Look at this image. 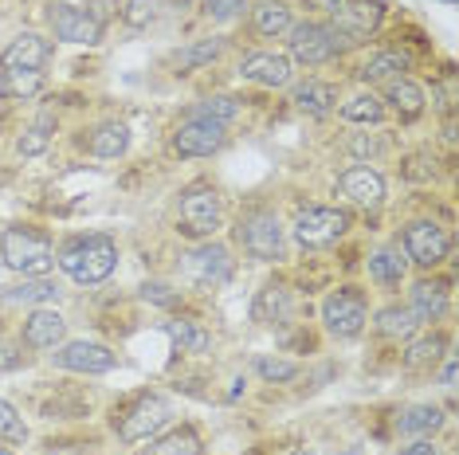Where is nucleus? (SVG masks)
<instances>
[{
    "label": "nucleus",
    "mask_w": 459,
    "mask_h": 455,
    "mask_svg": "<svg viewBox=\"0 0 459 455\" xmlns=\"http://www.w3.org/2000/svg\"><path fill=\"white\" fill-rule=\"evenodd\" d=\"M56 267L82 287H99V283H107V279L114 275V267H118V244L102 232L75 236V240H67L64 247H59Z\"/></svg>",
    "instance_id": "obj_1"
},
{
    "label": "nucleus",
    "mask_w": 459,
    "mask_h": 455,
    "mask_svg": "<svg viewBox=\"0 0 459 455\" xmlns=\"http://www.w3.org/2000/svg\"><path fill=\"white\" fill-rule=\"evenodd\" d=\"M0 260L16 275H48L56 267V247L39 228L32 224H13L0 232Z\"/></svg>",
    "instance_id": "obj_2"
},
{
    "label": "nucleus",
    "mask_w": 459,
    "mask_h": 455,
    "mask_svg": "<svg viewBox=\"0 0 459 455\" xmlns=\"http://www.w3.org/2000/svg\"><path fill=\"white\" fill-rule=\"evenodd\" d=\"M224 224V196L216 185L196 181L181 193V204H177V232L189 236V240H212Z\"/></svg>",
    "instance_id": "obj_3"
},
{
    "label": "nucleus",
    "mask_w": 459,
    "mask_h": 455,
    "mask_svg": "<svg viewBox=\"0 0 459 455\" xmlns=\"http://www.w3.org/2000/svg\"><path fill=\"white\" fill-rule=\"evenodd\" d=\"M236 240L259 263L287 260V228H283V220H279V212H271V209H247V212H239Z\"/></svg>",
    "instance_id": "obj_4"
},
{
    "label": "nucleus",
    "mask_w": 459,
    "mask_h": 455,
    "mask_svg": "<svg viewBox=\"0 0 459 455\" xmlns=\"http://www.w3.org/2000/svg\"><path fill=\"white\" fill-rule=\"evenodd\" d=\"M346 39L338 36V28L330 20H302L287 32V56L290 64L302 67H326L338 56H346Z\"/></svg>",
    "instance_id": "obj_5"
},
{
    "label": "nucleus",
    "mask_w": 459,
    "mask_h": 455,
    "mask_svg": "<svg viewBox=\"0 0 459 455\" xmlns=\"http://www.w3.org/2000/svg\"><path fill=\"white\" fill-rule=\"evenodd\" d=\"M177 275H181V283L196 287V291H216V287H224L236 275V260L221 240H201L181 255Z\"/></svg>",
    "instance_id": "obj_6"
},
{
    "label": "nucleus",
    "mask_w": 459,
    "mask_h": 455,
    "mask_svg": "<svg viewBox=\"0 0 459 455\" xmlns=\"http://www.w3.org/2000/svg\"><path fill=\"white\" fill-rule=\"evenodd\" d=\"M346 232H350V212L333 209V204H307V209H299L295 220H290V236H295V244L307 247V252L333 247Z\"/></svg>",
    "instance_id": "obj_7"
},
{
    "label": "nucleus",
    "mask_w": 459,
    "mask_h": 455,
    "mask_svg": "<svg viewBox=\"0 0 459 455\" xmlns=\"http://www.w3.org/2000/svg\"><path fill=\"white\" fill-rule=\"evenodd\" d=\"M173 420V408L169 400L158 397V392H145V397H138L126 412H118L114 416V432H118L122 443H145L153 436H161V428Z\"/></svg>",
    "instance_id": "obj_8"
},
{
    "label": "nucleus",
    "mask_w": 459,
    "mask_h": 455,
    "mask_svg": "<svg viewBox=\"0 0 459 455\" xmlns=\"http://www.w3.org/2000/svg\"><path fill=\"white\" fill-rule=\"evenodd\" d=\"M369 322V303L358 287H338L322 298V326H326L330 338L338 341H353Z\"/></svg>",
    "instance_id": "obj_9"
},
{
    "label": "nucleus",
    "mask_w": 459,
    "mask_h": 455,
    "mask_svg": "<svg viewBox=\"0 0 459 455\" xmlns=\"http://www.w3.org/2000/svg\"><path fill=\"white\" fill-rule=\"evenodd\" d=\"M228 146V126L212 122L201 110H189L173 130V153L177 158H212Z\"/></svg>",
    "instance_id": "obj_10"
},
{
    "label": "nucleus",
    "mask_w": 459,
    "mask_h": 455,
    "mask_svg": "<svg viewBox=\"0 0 459 455\" xmlns=\"http://www.w3.org/2000/svg\"><path fill=\"white\" fill-rule=\"evenodd\" d=\"M401 252L412 267L436 271V267L447 260V252H452V236H447V228L436 224V220H412L401 232Z\"/></svg>",
    "instance_id": "obj_11"
},
{
    "label": "nucleus",
    "mask_w": 459,
    "mask_h": 455,
    "mask_svg": "<svg viewBox=\"0 0 459 455\" xmlns=\"http://www.w3.org/2000/svg\"><path fill=\"white\" fill-rule=\"evenodd\" d=\"M48 28H51L56 39L75 44V47H99L102 44V24L79 4H56V0H51L48 4Z\"/></svg>",
    "instance_id": "obj_12"
},
{
    "label": "nucleus",
    "mask_w": 459,
    "mask_h": 455,
    "mask_svg": "<svg viewBox=\"0 0 459 455\" xmlns=\"http://www.w3.org/2000/svg\"><path fill=\"white\" fill-rule=\"evenodd\" d=\"M59 369H67V373H87V377H102L110 373L114 365H118V354H114L110 346H102V341H64V346H56V354H51Z\"/></svg>",
    "instance_id": "obj_13"
},
{
    "label": "nucleus",
    "mask_w": 459,
    "mask_h": 455,
    "mask_svg": "<svg viewBox=\"0 0 459 455\" xmlns=\"http://www.w3.org/2000/svg\"><path fill=\"white\" fill-rule=\"evenodd\" d=\"M338 193L346 196L353 209H365V212H377L385 204V177L373 165H350V169L338 173Z\"/></svg>",
    "instance_id": "obj_14"
},
{
    "label": "nucleus",
    "mask_w": 459,
    "mask_h": 455,
    "mask_svg": "<svg viewBox=\"0 0 459 455\" xmlns=\"http://www.w3.org/2000/svg\"><path fill=\"white\" fill-rule=\"evenodd\" d=\"M381 20H385L381 0H350V4L330 20V24L338 28V36L346 39V47H358V44H365V39L377 32Z\"/></svg>",
    "instance_id": "obj_15"
},
{
    "label": "nucleus",
    "mask_w": 459,
    "mask_h": 455,
    "mask_svg": "<svg viewBox=\"0 0 459 455\" xmlns=\"http://www.w3.org/2000/svg\"><path fill=\"white\" fill-rule=\"evenodd\" d=\"M239 79L255 82V87H267V90H279V87H290L295 64H290L287 51H252V56H244V64H239Z\"/></svg>",
    "instance_id": "obj_16"
},
{
    "label": "nucleus",
    "mask_w": 459,
    "mask_h": 455,
    "mask_svg": "<svg viewBox=\"0 0 459 455\" xmlns=\"http://www.w3.org/2000/svg\"><path fill=\"white\" fill-rule=\"evenodd\" d=\"M51 59V39L39 32H20L0 51V71H39Z\"/></svg>",
    "instance_id": "obj_17"
},
{
    "label": "nucleus",
    "mask_w": 459,
    "mask_h": 455,
    "mask_svg": "<svg viewBox=\"0 0 459 455\" xmlns=\"http://www.w3.org/2000/svg\"><path fill=\"white\" fill-rule=\"evenodd\" d=\"M64 338H67V322L51 306H36L24 318V326H20V341L28 349H56V346H64Z\"/></svg>",
    "instance_id": "obj_18"
},
{
    "label": "nucleus",
    "mask_w": 459,
    "mask_h": 455,
    "mask_svg": "<svg viewBox=\"0 0 459 455\" xmlns=\"http://www.w3.org/2000/svg\"><path fill=\"white\" fill-rule=\"evenodd\" d=\"M290 102H295L299 114H310V118H326V114L338 110V82L330 79H302L290 87Z\"/></svg>",
    "instance_id": "obj_19"
},
{
    "label": "nucleus",
    "mask_w": 459,
    "mask_h": 455,
    "mask_svg": "<svg viewBox=\"0 0 459 455\" xmlns=\"http://www.w3.org/2000/svg\"><path fill=\"white\" fill-rule=\"evenodd\" d=\"M447 306H452V295H447V283L440 279H416L412 291H409V310L416 322H440L447 314Z\"/></svg>",
    "instance_id": "obj_20"
},
{
    "label": "nucleus",
    "mask_w": 459,
    "mask_h": 455,
    "mask_svg": "<svg viewBox=\"0 0 459 455\" xmlns=\"http://www.w3.org/2000/svg\"><path fill=\"white\" fill-rule=\"evenodd\" d=\"M409 71H412V59L404 56L401 47H381L358 67V79L365 82V87H385V82L409 75Z\"/></svg>",
    "instance_id": "obj_21"
},
{
    "label": "nucleus",
    "mask_w": 459,
    "mask_h": 455,
    "mask_svg": "<svg viewBox=\"0 0 459 455\" xmlns=\"http://www.w3.org/2000/svg\"><path fill=\"white\" fill-rule=\"evenodd\" d=\"M290 314H295V295L283 283H267L252 303V318L259 326H283L290 322Z\"/></svg>",
    "instance_id": "obj_22"
},
{
    "label": "nucleus",
    "mask_w": 459,
    "mask_h": 455,
    "mask_svg": "<svg viewBox=\"0 0 459 455\" xmlns=\"http://www.w3.org/2000/svg\"><path fill=\"white\" fill-rule=\"evenodd\" d=\"M385 110H393V114H401L404 122H412V118H420L424 107H428V95H424V87L416 79L409 75H401V79H393V82H385Z\"/></svg>",
    "instance_id": "obj_23"
},
{
    "label": "nucleus",
    "mask_w": 459,
    "mask_h": 455,
    "mask_svg": "<svg viewBox=\"0 0 459 455\" xmlns=\"http://www.w3.org/2000/svg\"><path fill=\"white\" fill-rule=\"evenodd\" d=\"M404 275H409V260H404L401 247L381 244L369 252V279L381 287V291H401Z\"/></svg>",
    "instance_id": "obj_24"
},
{
    "label": "nucleus",
    "mask_w": 459,
    "mask_h": 455,
    "mask_svg": "<svg viewBox=\"0 0 459 455\" xmlns=\"http://www.w3.org/2000/svg\"><path fill=\"white\" fill-rule=\"evenodd\" d=\"M126 150H130V126L126 122H118V118L99 122V126L87 133V153L91 158H99V161H114V158H122Z\"/></svg>",
    "instance_id": "obj_25"
},
{
    "label": "nucleus",
    "mask_w": 459,
    "mask_h": 455,
    "mask_svg": "<svg viewBox=\"0 0 459 455\" xmlns=\"http://www.w3.org/2000/svg\"><path fill=\"white\" fill-rule=\"evenodd\" d=\"M0 303H13V306H48V303H59V283L51 275H28L24 283L4 287V291H0Z\"/></svg>",
    "instance_id": "obj_26"
},
{
    "label": "nucleus",
    "mask_w": 459,
    "mask_h": 455,
    "mask_svg": "<svg viewBox=\"0 0 459 455\" xmlns=\"http://www.w3.org/2000/svg\"><path fill=\"white\" fill-rule=\"evenodd\" d=\"M252 28L259 39H283L295 28V13L287 0H259L252 8Z\"/></svg>",
    "instance_id": "obj_27"
},
{
    "label": "nucleus",
    "mask_w": 459,
    "mask_h": 455,
    "mask_svg": "<svg viewBox=\"0 0 459 455\" xmlns=\"http://www.w3.org/2000/svg\"><path fill=\"white\" fill-rule=\"evenodd\" d=\"M444 428V408L440 405H409L396 412V432L409 440H432Z\"/></svg>",
    "instance_id": "obj_28"
},
{
    "label": "nucleus",
    "mask_w": 459,
    "mask_h": 455,
    "mask_svg": "<svg viewBox=\"0 0 459 455\" xmlns=\"http://www.w3.org/2000/svg\"><path fill=\"white\" fill-rule=\"evenodd\" d=\"M165 334L177 341L181 354H208L212 349V330H208L201 318H189V314H177L165 322Z\"/></svg>",
    "instance_id": "obj_29"
},
{
    "label": "nucleus",
    "mask_w": 459,
    "mask_h": 455,
    "mask_svg": "<svg viewBox=\"0 0 459 455\" xmlns=\"http://www.w3.org/2000/svg\"><path fill=\"white\" fill-rule=\"evenodd\" d=\"M444 354H447V334L432 330V334H424V338H409V346H404V354H401V365L409 369V373H420V369H432Z\"/></svg>",
    "instance_id": "obj_30"
},
{
    "label": "nucleus",
    "mask_w": 459,
    "mask_h": 455,
    "mask_svg": "<svg viewBox=\"0 0 459 455\" xmlns=\"http://www.w3.org/2000/svg\"><path fill=\"white\" fill-rule=\"evenodd\" d=\"M373 330H377L381 338H389V341H409L416 330H420V322L412 318L409 306L389 303V306H381L377 314H373Z\"/></svg>",
    "instance_id": "obj_31"
},
{
    "label": "nucleus",
    "mask_w": 459,
    "mask_h": 455,
    "mask_svg": "<svg viewBox=\"0 0 459 455\" xmlns=\"http://www.w3.org/2000/svg\"><path fill=\"white\" fill-rule=\"evenodd\" d=\"M224 56V39H193V44H185L181 51H173L169 64L177 67V75H189V71H201L208 64H216V59Z\"/></svg>",
    "instance_id": "obj_32"
},
{
    "label": "nucleus",
    "mask_w": 459,
    "mask_h": 455,
    "mask_svg": "<svg viewBox=\"0 0 459 455\" xmlns=\"http://www.w3.org/2000/svg\"><path fill=\"white\" fill-rule=\"evenodd\" d=\"M142 455H204V440H201V432L185 424V428H173L165 436H153Z\"/></svg>",
    "instance_id": "obj_33"
},
{
    "label": "nucleus",
    "mask_w": 459,
    "mask_h": 455,
    "mask_svg": "<svg viewBox=\"0 0 459 455\" xmlns=\"http://www.w3.org/2000/svg\"><path fill=\"white\" fill-rule=\"evenodd\" d=\"M342 122H350V126H377V122L385 118V102L381 95H373V90H358V95L342 99Z\"/></svg>",
    "instance_id": "obj_34"
},
{
    "label": "nucleus",
    "mask_w": 459,
    "mask_h": 455,
    "mask_svg": "<svg viewBox=\"0 0 459 455\" xmlns=\"http://www.w3.org/2000/svg\"><path fill=\"white\" fill-rule=\"evenodd\" d=\"M51 133H56V114H39V118L16 138V153L20 158H39L51 146Z\"/></svg>",
    "instance_id": "obj_35"
},
{
    "label": "nucleus",
    "mask_w": 459,
    "mask_h": 455,
    "mask_svg": "<svg viewBox=\"0 0 459 455\" xmlns=\"http://www.w3.org/2000/svg\"><path fill=\"white\" fill-rule=\"evenodd\" d=\"M255 373L267 381V385H287V381H295L302 373L299 361H290L283 354H259L255 357Z\"/></svg>",
    "instance_id": "obj_36"
},
{
    "label": "nucleus",
    "mask_w": 459,
    "mask_h": 455,
    "mask_svg": "<svg viewBox=\"0 0 459 455\" xmlns=\"http://www.w3.org/2000/svg\"><path fill=\"white\" fill-rule=\"evenodd\" d=\"M0 87L8 99H32L44 90V71H0Z\"/></svg>",
    "instance_id": "obj_37"
},
{
    "label": "nucleus",
    "mask_w": 459,
    "mask_h": 455,
    "mask_svg": "<svg viewBox=\"0 0 459 455\" xmlns=\"http://www.w3.org/2000/svg\"><path fill=\"white\" fill-rule=\"evenodd\" d=\"M196 110L208 114L212 122H221V126H232V122L239 118V99H232V95H212V99H204Z\"/></svg>",
    "instance_id": "obj_38"
},
{
    "label": "nucleus",
    "mask_w": 459,
    "mask_h": 455,
    "mask_svg": "<svg viewBox=\"0 0 459 455\" xmlns=\"http://www.w3.org/2000/svg\"><path fill=\"white\" fill-rule=\"evenodd\" d=\"M0 440H8V443H24L28 440V424L24 416L8 405L4 397H0Z\"/></svg>",
    "instance_id": "obj_39"
},
{
    "label": "nucleus",
    "mask_w": 459,
    "mask_h": 455,
    "mask_svg": "<svg viewBox=\"0 0 459 455\" xmlns=\"http://www.w3.org/2000/svg\"><path fill=\"white\" fill-rule=\"evenodd\" d=\"M346 150H350L361 165H369V161H377L381 153H385V142L377 138V133H350V138H346Z\"/></svg>",
    "instance_id": "obj_40"
},
{
    "label": "nucleus",
    "mask_w": 459,
    "mask_h": 455,
    "mask_svg": "<svg viewBox=\"0 0 459 455\" xmlns=\"http://www.w3.org/2000/svg\"><path fill=\"white\" fill-rule=\"evenodd\" d=\"M142 298L161 310H177L181 306V291H173L169 283H161V279H150V283H142Z\"/></svg>",
    "instance_id": "obj_41"
},
{
    "label": "nucleus",
    "mask_w": 459,
    "mask_h": 455,
    "mask_svg": "<svg viewBox=\"0 0 459 455\" xmlns=\"http://www.w3.org/2000/svg\"><path fill=\"white\" fill-rule=\"evenodd\" d=\"M158 8H161V0H126V4H122V20H126L130 28H145L158 16Z\"/></svg>",
    "instance_id": "obj_42"
},
{
    "label": "nucleus",
    "mask_w": 459,
    "mask_h": 455,
    "mask_svg": "<svg viewBox=\"0 0 459 455\" xmlns=\"http://www.w3.org/2000/svg\"><path fill=\"white\" fill-rule=\"evenodd\" d=\"M247 0H204V13L216 20V24H228V20L244 16Z\"/></svg>",
    "instance_id": "obj_43"
},
{
    "label": "nucleus",
    "mask_w": 459,
    "mask_h": 455,
    "mask_svg": "<svg viewBox=\"0 0 459 455\" xmlns=\"http://www.w3.org/2000/svg\"><path fill=\"white\" fill-rule=\"evenodd\" d=\"M24 341L16 338H0V373H13V369L24 365Z\"/></svg>",
    "instance_id": "obj_44"
},
{
    "label": "nucleus",
    "mask_w": 459,
    "mask_h": 455,
    "mask_svg": "<svg viewBox=\"0 0 459 455\" xmlns=\"http://www.w3.org/2000/svg\"><path fill=\"white\" fill-rule=\"evenodd\" d=\"M401 455H447L440 443H432V440H412V443H404Z\"/></svg>",
    "instance_id": "obj_45"
},
{
    "label": "nucleus",
    "mask_w": 459,
    "mask_h": 455,
    "mask_svg": "<svg viewBox=\"0 0 459 455\" xmlns=\"http://www.w3.org/2000/svg\"><path fill=\"white\" fill-rule=\"evenodd\" d=\"M307 4H310V8H318V13L326 16V20H333V16L342 13V8L350 4V0H307Z\"/></svg>",
    "instance_id": "obj_46"
},
{
    "label": "nucleus",
    "mask_w": 459,
    "mask_h": 455,
    "mask_svg": "<svg viewBox=\"0 0 459 455\" xmlns=\"http://www.w3.org/2000/svg\"><path fill=\"white\" fill-rule=\"evenodd\" d=\"M455 373H459L455 357H447V361H444V369H440V389H447V392H455Z\"/></svg>",
    "instance_id": "obj_47"
},
{
    "label": "nucleus",
    "mask_w": 459,
    "mask_h": 455,
    "mask_svg": "<svg viewBox=\"0 0 459 455\" xmlns=\"http://www.w3.org/2000/svg\"><path fill=\"white\" fill-rule=\"evenodd\" d=\"M333 455H361L358 448H350V451H333Z\"/></svg>",
    "instance_id": "obj_48"
},
{
    "label": "nucleus",
    "mask_w": 459,
    "mask_h": 455,
    "mask_svg": "<svg viewBox=\"0 0 459 455\" xmlns=\"http://www.w3.org/2000/svg\"><path fill=\"white\" fill-rule=\"evenodd\" d=\"M295 455H315V451H310V448H299V451H295Z\"/></svg>",
    "instance_id": "obj_49"
},
{
    "label": "nucleus",
    "mask_w": 459,
    "mask_h": 455,
    "mask_svg": "<svg viewBox=\"0 0 459 455\" xmlns=\"http://www.w3.org/2000/svg\"><path fill=\"white\" fill-rule=\"evenodd\" d=\"M0 455H13V451H4V448H0Z\"/></svg>",
    "instance_id": "obj_50"
},
{
    "label": "nucleus",
    "mask_w": 459,
    "mask_h": 455,
    "mask_svg": "<svg viewBox=\"0 0 459 455\" xmlns=\"http://www.w3.org/2000/svg\"><path fill=\"white\" fill-rule=\"evenodd\" d=\"M447 4H455V0H447Z\"/></svg>",
    "instance_id": "obj_51"
}]
</instances>
